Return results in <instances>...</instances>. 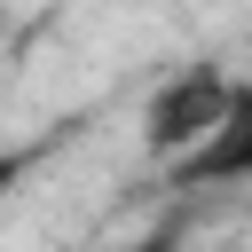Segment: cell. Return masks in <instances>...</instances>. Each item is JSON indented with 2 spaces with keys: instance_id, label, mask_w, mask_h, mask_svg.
<instances>
[{
  "instance_id": "obj_4",
  "label": "cell",
  "mask_w": 252,
  "mask_h": 252,
  "mask_svg": "<svg viewBox=\"0 0 252 252\" xmlns=\"http://www.w3.org/2000/svg\"><path fill=\"white\" fill-rule=\"evenodd\" d=\"M126 252H181V236H173V228H150V236H134Z\"/></svg>"
},
{
  "instance_id": "obj_1",
  "label": "cell",
  "mask_w": 252,
  "mask_h": 252,
  "mask_svg": "<svg viewBox=\"0 0 252 252\" xmlns=\"http://www.w3.org/2000/svg\"><path fill=\"white\" fill-rule=\"evenodd\" d=\"M236 87H244V79H228V71H213V63L173 71V79L150 94V110H142V142H150V158L181 165L189 150H205V142H213V126L228 118Z\"/></svg>"
},
{
  "instance_id": "obj_3",
  "label": "cell",
  "mask_w": 252,
  "mask_h": 252,
  "mask_svg": "<svg viewBox=\"0 0 252 252\" xmlns=\"http://www.w3.org/2000/svg\"><path fill=\"white\" fill-rule=\"evenodd\" d=\"M32 173V150H0V205H8V189Z\"/></svg>"
},
{
  "instance_id": "obj_2",
  "label": "cell",
  "mask_w": 252,
  "mask_h": 252,
  "mask_svg": "<svg viewBox=\"0 0 252 252\" xmlns=\"http://www.w3.org/2000/svg\"><path fill=\"white\" fill-rule=\"evenodd\" d=\"M173 189H220V181H252V87H236L228 118L213 126L205 150H189L181 165H165Z\"/></svg>"
}]
</instances>
